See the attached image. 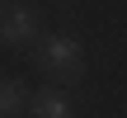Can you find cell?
<instances>
[{"mask_svg": "<svg viewBox=\"0 0 127 118\" xmlns=\"http://www.w3.org/2000/svg\"><path fill=\"white\" fill-rule=\"evenodd\" d=\"M38 61H42L52 76H80L85 52H80V43H75L71 33H47L42 47H38Z\"/></svg>", "mask_w": 127, "mask_h": 118, "instance_id": "obj_1", "label": "cell"}, {"mask_svg": "<svg viewBox=\"0 0 127 118\" xmlns=\"http://www.w3.org/2000/svg\"><path fill=\"white\" fill-rule=\"evenodd\" d=\"M28 38H38V14L24 0H5L0 5V43L5 47H24Z\"/></svg>", "mask_w": 127, "mask_h": 118, "instance_id": "obj_2", "label": "cell"}, {"mask_svg": "<svg viewBox=\"0 0 127 118\" xmlns=\"http://www.w3.org/2000/svg\"><path fill=\"white\" fill-rule=\"evenodd\" d=\"M33 118H71L66 95H61V90H42V95L33 99Z\"/></svg>", "mask_w": 127, "mask_h": 118, "instance_id": "obj_3", "label": "cell"}, {"mask_svg": "<svg viewBox=\"0 0 127 118\" xmlns=\"http://www.w3.org/2000/svg\"><path fill=\"white\" fill-rule=\"evenodd\" d=\"M24 109V85L19 80H0V118H14Z\"/></svg>", "mask_w": 127, "mask_h": 118, "instance_id": "obj_4", "label": "cell"}]
</instances>
